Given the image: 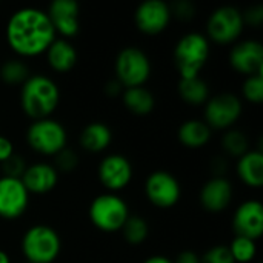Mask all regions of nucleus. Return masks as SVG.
I'll return each mask as SVG.
<instances>
[{"instance_id":"f257e3e1","label":"nucleus","mask_w":263,"mask_h":263,"mask_svg":"<svg viewBox=\"0 0 263 263\" xmlns=\"http://www.w3.org/2000/svg\"><path fill=\"white\" fill-rule=\"evenodd\" d=\"M55 40V29L46 14L39 8L17 9L6 23V42L22 57H35Z\"/></svg>"},{"instance_id":"f03ea898","label":"nucleus","mask_w":263,"mask_h":263,"mask_svg":"<svg viewBox=\"0 0 263 263\" xmlns=\"http://www.w3.org/2000/svg\"><path fill=\"white\" fill-rule=\"evenodd\" d=\"M60 91L57 83L43 74L29 76L20 91V105L26 116L34 120L49 117L57 108Z\"/></svg>"},{"instance_id":"7ed1b4c3","label":"nucleus","mask_w":263,"mask_h":263,"mask_svg":"<svg viewBox=\"0 0 263 263\" xmlns=\"http://www.w3.org/2000/svg\"><path fill=\"white\" fill-rule=\"evenodd\" d=\"M210 57V40L205 34L193 31L183 34L174 46V63L180 77L200 74Z\"/></svg>"},{"instance_id":"20e7f679","label":"nucleus","mask_w":263,"mask_h":263,"mask_svg":"<svg viewBox=\"0 0 263 263\" xmlns=\"http://www.w3.org/2000/svg\"><path fill=\"white\" fill-rule=\"evenodd\" d=\"M62 248L57 231L48 225H34L22 237V253L29 263H52Z\"/></svg>"},{"instance_id":"39448f33","label":"nucleus","mask_w":263,"mask_h":263,"mask_svg":"<svg viewBox=\"0 0 263 263\" xmlns=\"http://www.w3.org/2000/svg\"><path fill=\"white\" fill-rule=\"evenodd\" d=\"M88 214L96 228L105 233H114L122 230L128 220L129 208L126 202L116 193H103L94 197Z\"/></svg>"},{"instance_id":"423d86ee","label":"nucleus","mask_w":263,"mask_h":263,"mask_svg":"<svg viewBox=\"0 0 263 263\" xmlns=\"http://www.w3.org/2000/svg\"><path fill=\"white\" fill-rule=\"evenodd\" d=\"M116 80L123 88L143 86L151 76V62L146 52L137 46H126L116 57Z\"/></svg>"},{"instance_id":"0eeeda50","label":"nucleus","mask_w":263,"mask_h":263,"mask_svg":"<svg viewBox=\"0 0 263 263\" xmlns=\"http://www.w3.org/2000/svg\"><path fill=\"white\" fill-rule=\"evenodd\" d=\"M26 140L35 153L43 156H55L66 146L68 134L59 120L46 117L34 120L29 125Z\"/></svg>"},{"instance_id":"6e6552de","label":"nucleus","mask_w":263,"mask_h":263,"mask_svg":"<svg viewBox=\"0 0 263 263\" xmlns=\"http://www.w3.org/2000/svg\"><path fill=\"white\" fill-rule=\"evenodd\" d=\"M245 28L242 11L233 5H223L216 8L206 22V39L216 43L225 45L236 42Z\"/></svg>"},{"instance_id":"1a4fd4ad","label":"nucleus","mask_w":263,"mask_h":263,"mask_svg":"<svg viewBox=\"0 0 263 263\" xmlns=\"http://www.w3.org/2000/svg\"><path fill=\"white\" fill-rule=\"evenodd\" d=\"M242 100L233 92H220L205 103V123L214 129L231 128L242 116Z\"/></svg>"},{"instance_id":"9d476101","label":"nucleus","mask_w":263,"mask_h":263,"mask_svg":"<svg viewBox=\"0 0 263 263\" xmlns=\"http://www.w3.org/2000/svg\"><path fill=\"white\" fill-rule=\"evenodd\" d=\"M145 194L153 205L159 208H171L180 200L182 186L176 176L165 170H157L146 177Z\"/></svg>"},{"instance_id":"9b49d317","label":"nucleus","mask_w":263,"mask_h":263,"mask_svg":"<svg viewBox=\"0 0 263 263\" xmlns=\"http://www.w3.org/2000/svg\"><path fill=\"white\" fill-rule=\"evenodd\" d=\"M29 205V193L20 179L0 177V217L17 219Z\"/></svg>"},{"instance_id":"f8f14e48","label":"nucleus","mask_w":263,"mask_h":263,"mask_svg":"<svg viewBox=\"0 0 263 263\" xmlns=\"http://www.w3.org/2000/svg\"><path fill=\"white\" fill-rule=\"evenodd\" d=\"M97 176L109 193H116L129 185L133 179V165L122 154H108L99 163Z\"/></svg>"},{"instance_id":"ddd939ff","label":"nucleus","mask_w":263,"mask_h":263,"mask_svg":"<svg viewBox=\"0 0 263 263\" xmlns=\"http://www.w3.org/2000/svg\"><path fill=\"white\" fill-rule=\"evenodd\" d=\"M171 20L170 5L163 0H145L142 2L134 12L136 26L149 35L162 32Z\"/></svg>"},{"instance_id":"4468645a","label":"nucleus","mask_w":263,"mask_h":263,"mask_svg":"<svg viewBox=\"0 0 263 263\" xmlns=\"http://www.w3.org/2000/svg\"><path fill=\"white\" fill-rule=\"evenodd\" d=\"M230 63L237 72L245 74L247 77L254 74H262V43L253 39L237 42L230 51Z\"/></svg>"},{"instance_id":"2eb2a0df","label":"nucleus","mask_w":263,"mask_h":263,"mask_svg":"<svg viewBox=\"0 0 263 263\" xmlns=\"http://www.w3.org/2000/svg\"><path fill=\"white\" fill-rule=\"evenodd\" d=\"M233 230L236 236L257 240L263 233V206L259 200L242 202L233 214Z\"/></svg>"},{"instance_id":"dca6fc26","label":"nucleus","mask_w":263,"mask_h":263,"mask_svg":"<svg viewBox=\"0 0 263 263\" xmlns=\"http://www.w3.org/2000/svg\"><path fill=\"white\" fill-rule=\"evenodd\" d=\"M46 14L55 29V34L59 32L63 37H74L79 32L80 8L76 0H54Z\"/></svg>"},{"instance_id":"f3484780","label":"nucleus","mask_w":263,"mask_h":263,"mask_svg":"<svg viewBox=\"0 0 263 263\" xmlns=\"http://www.w3.org/2000/svg\"><path fill=\"white\" fill-rule=\"evenodd\" d=\"M202 206L210 213H222L233 200V185L227 177H211L199 194Z\"/></svg>"},{"instance_id":"a211bd4d","label":"nucleus","mask_w":263,"mask_h":263,"mask_svg":"<svg viewBox=\"0 0 263 263\" xmlns=\"http://www.w3.org/2000/svg\"><path fill=\"white\" fill-rule=\"evenodd\" d=\"M22 183L31 194H45L51 191L59 182V173L51 163L37 162L28 165L20 177Z\"/></svg>"},{"instance_id":"6ab92c4d","label":"nucleus","mask_w":263,"mask_h":263,"mask_svg":"<svg viewBox=\"0 0 263 263\" xmlns=\"http://www.w3.org/2000/svg\"><path fill=\"white\" fill-rule=\"evenodd\" d=\"M237 174L240 180L251 186L260 188L263 185V154L260 149H248L237 160Z\"/></svg>"},{"instance_id":"aec40b11","label":"nucleus","mask_w":263,"mask_h":263,"mask_svg":"<svg viewBox=\"0 0 263 263\" xmlns=\"http://www.w3.org/2000/svg\"><path fill=\"white\" fill-rule=\"evenodd\" d=\"M45 52L48 65L57 72H66L77 63V51L66 39H55Z\"/></svg>"},{"instance_id":"412c9836","label":"nucleus","mask_w":263,"mask_h":263,"mask_svg":"<svg viewBox=\"0 0 263 263\" xmlns=\"http://www.w3.org/2000/svg\"><path fill=\"white\" fill-rule=\"evenodd\" d=\"M111 140H112V133H111L109 126L102 122L88 123L79 136L80 146L88 153L105 151L109 146Z\"/></svg>"},{"instance_id":"4be33fe9","label":"nucleus","mask_w":263,"mask_h":263,"mask_svg":"<svg viewBox=\"0 0 263 263\" xmlns=\"http://www.w3.org/2000/svg\"><path fill=\"white\" fill-rule=\"evenodd\" d=\"M179 140L188 148H200L211 139V128L200 119L185 120L177 131Z\"/></svg>"},{"instance_id":"5701e85b","label":"nucleus","mask_w":263,"mask_h":263,"mask_svg":"<svg viewBox=\"0 0 263 263\" xmlns=\"http://www.w3.org/2000/svg\"><path fill=\"white\" fill-rule=\"evenodd\" d=\"M122 100L128 111L136 116H148L156 105L154 94L145 86L125 88V91L122 92Z\"/></svg>"},{"instance_id":"b1692460","label":"nucleus","mask_w":263,"mask_h":263,"mask_svg":"<svg viewBox=\"0 0 263 263\" xmlns=\"http://www.w3.org/2000/svg\"><path fill=\"white\" fill-rule=\"evenodd\" d=\"M179 94L183 102L190 105H203L210 99V88L208 83L200 77H180L179 80Z\"/></svg>"},{"instance_id":"393cba45","label":"nucleus","mask_w":263,"mask_h":263,"mask_svg":"<svg viewBox=\"0 0 263 263\" xmlns=\"http://www.w3.org/2000/svg\"><path fill=\"white\" fill-rule=\"evenodd\" d=\"M123 239L131 245H140L146 240L149 234L148 222L140 216H129L125 225L122 227Z\"/></svg>"},{"instance_id":"a878e982","label":"nucleus","mask_w":263,"mask_h":263,"mask_svg":"<svg viewBox=\"0 0 263 263\" xmlns=\"http://www.w3.org/2000/svg\"><path fill=\"white\" fill-rule=\"evenodd\" d=\"M230 253L236 263H250L254 260L257 254V245L256 240L243 237V236H236L231 243H230Z\"/></svg>"},{"instance_id":"bb28decb","label":"nucleus","mask_w":263,"mask_h":263,"mask_svg":"<svg viewBox=\"0 0 263 263\" xmlns=\"http://www.w3.org/2000/svg\"><path fill=\"white\" fill-rule=\"evenodd\" d=\"M29 77V69L28 66L18 60V59H11L6 60L2 66H0V79L8 83V85H17L22 83Z\"/></svg>"},{"instance_id":"cd10ccee","label":"nucleus","mask_w":263,"mask_h":263,"mask_svg":"<svg viewBox=\"0 0 263 263\" xmlns=\"http://www.w3.org/2000/svg\"><path fill=\"white\" fill-rule=\"evenodd\" d=\"M222 146L230 156L240 157L248 151V137L240 129H230L222 137Z\"/></svg>"},{"instance_id":"c85d7f7f","label":"nucleus","mask_w":263,"mask_h":263,"mask_svg":"<svg viewBox=\"0 0 263 263\" xmlns=\"http://www.w3.org/2000/svg\"><path fill=\"white\" fill-rule=\"evenodd\" d=\"M243 97L251 103H262L263 102V76L254 74L248 76L242 85Z\"/></svg>"},{"instance_id":"c756f323","label":"nucleus","mask_w":263,"mask_h":263,"mask_svg":"<svg viewBox=\"0 0 263 263\" xmlns=\"http://www.w3.org/2000/svg\"><path fill=\"white\" fill-rule=\"evenodd\" d=\"M79 165V156L74 149L71 148H63L62 151H59L55 154V170L57 173L62 171V173H71L77 168Z\"/></svg>"},{"instance_id":"7c9ffc66","label":"nucleus","mask_w":263,"mask_h":263,"mask_svg":"<svg viewBox=\"0 0 263 263\" xmlns=\"http://www.w3.org/2000/svg\"><path fill=\"white\" fill-rule=\"evenodd\" d=\"M200 263H236L227 245H214L205 251Z\"/></svg>"},{"instance_id":"2f4dec72","label":"nucleus","mask_w":263,"mask_h":263,"mask_svg":"<svg viewBox=\"0 0 263 263\" xmlns=\"http://www.w3.org/2000/svg\"><path fill=\"white\" fill-rule=\"evenodd\" d=\"M26 166H28V165L25 163V160H23V157H22V156L12 154L8 160H5V162L2 163L3 176L20 179V177H22V174L25 173Z\"/></svg>"},{"instance_id":"473e14b6","label":"nucleus","mask_w":263,"mask_h":263,"mask_svg":"<svg viewBox=\"0 0 263 263\" xmlns=\"http://www.w3.org/2000/svg\"><path fill=\"white\" fill-rule=\"evenodd\" d=\"M170 9H171V15L174 14L182 20H188V18L194 17V14H196V8L190 0H179L173 6H170Z\"/></svg>"},{"instance_id":"72a5a7b5","label":"nucleus","mask_w":263,"mask_h":263,"mask_svg":"<svg viewBox=\"0 0 263 263\" xmlns=\"http://www.w3.org/2000/svg\"><path fill=\"white\" fill-rule=\"evenodd\" d=\"M243 17V23L259 28L263 22V6L262 5H253L250 6L245 12H242Z\"/></svg>"},{"instance_id":"f704fd0d","label":"nucleus","mask_w":263,"mask_h":263,"mask_svg":"<svg viewBox=\"0 0 263 263\" xmlns=\"http://www.w3.org/2000/svg\"><path fill=\"white\" fill-rule=\"evenodd\" d=\"M12 154H14L12 142L8 137L0 136V163H3L5 160H8Z\"/></svg>"},{"instance_id":"c9c22d12","label":"nucleus","mask_w":263,"mask_h":263,"mask_svg":"<svg viewBox=\"0 0 263 263\" xmlns=\"http://www.w3.org/2000/svg\"><path fill=\"white\" fill-rule=\"evenodd\" d=\"M173 263H200V256L191 250H185L177 254V257L173 260Z\"/></svg>"},{"instance_id":"e433bc0d","label":"nucleus","mask_w":263,"mask_h":263,"mask_svg":"<svg viewBox=\"0 0 263 263\" xmlns=\"http://www.w3.org/2000/svg\"><path fill=\"white\" fill-rule=\"evenodd\" d=\"M122 89H123V86H122L116 79H114V80H109V82L106 83V86H105V91H106V94H109V96L120 94Z\"/></svg>"},{"instance_id":"4c0bfd02","label":"nucleus","mask_w":263,"mask_h":263,"mask_svg":"<svg viewBox=\"0 0 263 263\" xmlns=\"http://www.w3.org/2000/svg\"><path fill=\"white\" fill-rule=\"evenodd\" d=\"M143 263H173V260L165 257V256H151Z\"/></svg>"},{"instance_id":"58836bf2","label":"nucleus","mask_w":263,"mask_h":263,"mask_svg":"<svg viewBox=\"0 0 263 263\" xmlns=\"http://www.w3.org/2000/svg\"><path fill=\"white\" fill-rule=\"evenodd\" d=\"M0 263H11L8 253H5L3 250H0Z\"/></svg>"},{"instance_id":"ea45409f","label":"nucleus","mask_w":263,"mask_h":263,"mask_svg":"<svg viewBox=\"0 0 263 263\" xmlns=\"http://www.w3.org/2000/svg\"><path fill=\"white\" fill-rule=\"evenodd\" d=\"M26 263H29V262H26Z\"/></svg>"}]
</instances>
